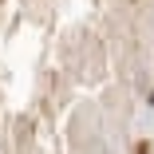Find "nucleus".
Wrapping results in <instances>:
<instances>
[{"instance_id":"nucleus-1","label":"nucleus","mask_w":154,"mask_h":154,"mask_svg":"<svg viewBox=\"0 0 154 154\" xmlns=\"http://www.w3.org/2000/svg\"><path fill=\"white\" fill-rule=\"evenodd\" d=\"M150 103H154V95H150Z\"/></svg>"}]
</instances>
